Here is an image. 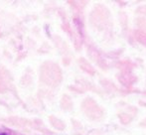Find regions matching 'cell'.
I'll list each match as a JSON object with an SVG mask.
<instances>
[{"mask_svg":"<svg viewBox=\"0 0 146 135\" xmlns=\"http://www.w3.org/2000/svg\"><path fill=\"white\" fill-rule=\"evenodd\" d=\"M0 135H6V134H4V133H2V134H0Z\"/></svg>","mask_w":146,"mask_h":135,"instance_id":"6da1fadb","label":"cell"}]
</instances>
